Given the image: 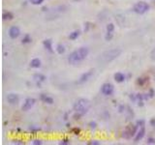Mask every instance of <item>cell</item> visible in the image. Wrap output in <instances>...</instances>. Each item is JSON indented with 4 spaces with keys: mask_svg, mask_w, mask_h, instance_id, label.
I'll return each instance as SVG.
<instances>
[{
    "mask_svg": "<svg viewBox=\"0 0 155 145\" xmlns=\"http://www.w3.org/2000/svg\"><path fill=\"white\" fill-rule=\"evenodd\" d=\"M89 54V49L86 46H81V48L78 49L76 50L73 51L72 53H70V55L68 56V63L70 65H75L80 64L81 62H83L84 60L87 57Z\"/></svg>",
    "mask_w": 155,
    "mask_h": 145,
    "instance_id": "1",
    "label": "cell"
},
{
    "mask_svg": "<svg viewBox=\"0 0 155 145\" xmlns=\"http://www.w3.org/2000/svg\"><path fill=\"white\" fill-rule=\"evenodd\" d=\"M90 107H91V104H90L89 100L84 99V98H80V99H78L74 102L73 109H74V111L76 112V113L84 116L89 111Z\"/></svg>",
    "mask_w": 155,
    "mask_h": 145,
    "instance_id": "2",
    "label": "cell"
},
{
    "mask_svg": "<svg viewBox=\"0 0 155 145\" xmlns=\"http://www.w3.org/2000/svg\"><path fill=\"white\" fill-rule=\"evenodd\" d=\"M121 53H122L121 49H112L104 51V52L100 55L99 58L101 59V61H103L104 63H110L119 57Z\"/></svg>",
    "mask_w": 155,
    "mask_h": 145,
    "instance_id": "3",
    "label": "cell"
},
{
    "mask_svg": "<svg viewBox=\"0 0 155 145\" xmlns=\"http://www.w3.org/2000/svg\"><path fill=\"white\" fill-rule=\"evenodd\" d=\"M139 127L137 126V124H129L127 125L125 129L123 130L122 132V137L125 138V139H132L134 138V137L136 135L137 132H138Z\"/></svg>",
    "mask_w": 155,
    "mask_h": 145,
    "instance_id": "4",
    "label": "cell"
},
{
    "mask_svg": "<svg viewBox=\"0 0 155 145\" xmlns=\"http://www.w3.org/2000/svg\"><path fill=\"white\" fill-rule=\"evenodd\" d=\"M149 9H150V6L148 3L144 1H139L134 5L133 12L138 14V15H144V14L149 11Z\"/></svg>",
    "mask_w": 155,
    "mask_h": 145,
    "instance_id": "5",
    "label": "cell"
},
{
    "mask_svg": "<svg viewBox=\"0 0 155 145\" xmlns=\"http://www.w3.org/2000/svg\"><path fill=\"white\" fill-rule=\"evenodd\" d=\"M100 92H101L104 96L111 97L115 94V86L110 82H106L102 84L101 88H100Z\"/></svg>",
    "mask_w": 155,
    "mask_h": 145,
    "instance_id": "6",
    "label": "cell"
},
{
    "mask_svg": "<svg viewBox=\"0 0 155 145\" xmlns=\"http://www.w3.org/2000/svg\"><path fill=\"white\" fill-rule=\"evenodd\" d=\"M94 73H95V70H94V69H90L89 71L84 73V74L80 77L79 80H78V83H79V84H84V83H85V82H87V81L89 80V79L93 77Z\"/></svg>",
    "mask_w": 155,
    "mask_h": 145,
    "instance_id": "7",
    "label": "cell"
},
{
    "mask_svg": "<svg viewBox=\"0 0 155 145\" xmlns=\"http://www.w3.org/2000/svg\"><path fill=\"white\" fill-rule=\"evenodd\" d=\"M35 104H36V100L34 98H26L21 106V109L24 111H28L29 109H32Z\"/></svg>",
    "mask_w": 155,
    "mask_h": 145,
    "instance_id": "8",
    "label": "cell"
},
{
    "mask_svg": "<svg viewBox=\"0 0 155 145\" xmlns=\"http://www.w3.org/2000/svg\"><path fill=\"white\" fill-rule=\"evenodd\" d=\"M8 35L11 39L15 40V39L20 37L21 29L17 26H12V27H10V29H9V31H8Z\"/></svg>",
    "mask_w": 155,
    "mask_h": 145,
    "instance_id": "9",
    "label": "cell"
},
{
    "mask_svg": "<svg viewBox=\"0 0 155 145\" xmlns=\"http://www.w3.org/2000/svg\"><path fill=\"white\" fill-rule=\"evenodd\" d=\"M7 102L11 106H17L20 102V97L15 93H10V94L7 95Z\"/></svg>",
    "mask_w": 155,
    "mask_h": 145,
    "instance_id": "10",
    "label": "cell"
},
{
    "mask_svg": "<svg viewBox=\"0 0 155 145\" xmlns=\"http://www.w3.org/2000/svg\"><path fill=\"white\" fill-rule=\"evenodd\" d=\"M144 135H145V127H140L136 135L134 137V142L135 143L139 142L140 140H142L144 137Z\"/></svg>",
    "mask_w": 155,
    "mask_h": 145,
    "instance_id": "11",
    "label": "cell"
},
{
    "mask_svg": "<svg viewBox=\"0 0 155 145\" xmlns=\"http://www.w3.org/2000/svg\"><path fill=\"white\" fill-rule=\"evenodd\" d=\"M43 46L46 50H48L49 52L52 53L53 52V48H52V41L51 39H46L43 41Z\"/></svg>",
    "mask_w": 155,
    "mask_h": 145,
    "instance_id": "12",
    "label": "cell"
},
{
    "mask_svg": "<svg viewBox=\"0 0 155 145\" xmlns=\"http://www.w3.org/2000/svg\"><path fill=\"white\" fill-rule=\"evenodd\" d=\"M113 78H115V80L117 82V83H122L126 80V76L123 73L121 72H117L113 74Z\"/></svg>",
    "mask_w": 155,
    "mask_h": 145,
    "instance_id": "13",
    "label": "cell"
},
{
    "mask_svg": "<svg viewBox=\"0 0 155 145\" xmlns=\"http://www.w3.org/2000/svg\"><path fill=\"white\" fill-rule=\"evenodd\" d=\"M40 100L42 101L43 102H45V104H47V105H52L54 102L53 98H52L51 96H49V95H46V94H41L40 95Z\"/></svg>",
    "mask_w": 155,
    "mask_h": 145,
    "instance_id": "14",
    "label": "cell"
},
{
    "mask_svg": "<svg viewBox=\"0 0 155 145\" xmlns=\"http://www.w3.org/2000/svg\"><path fill=\"white\" fill-rule=\"evenodd\" d=\"M32 79L37 84H40V83L44 82L46 79H47V77H46L44 74H33Z\"/></svg>",
    "mask_w": 155,
    "mask_h": 145,
    "instance_id": "15",
    "label": "cell"
},
{
    "mask_svg": "<svg viewBox=\"0 0 155 145\" xmlns=\"http://www.w3.org/2000/svg\"><path fill=\"white\" fill-rule=\"evenodd\" d=\"M42 66V62L39 58H33L32 60L30 61V67L33 68V69H39Z\"/></svg>",
    "mask_w": 155,
    "mask_h": 145,
    "instance_id": "16",
    "label": "cell"
},
{
    "mask_svg": "<svg viewBox=\"0 0 155 145\" xmlns=\"http://www.w3.org/2000/svg\"><path fill=\"white\" fill-rule=\"evenodd\" d=\"M3 20H12L14 18V14L10 11H6L2 14Z\"/></svg>",
    "mask_w": 155,
    "mask_h": 145,
    "instance_id": "17",
    "label": "cell"
},
{
    "mask_svg": "<svg viewBox=\"0 0 155 145\" xmlns=\"http://www.w3.org/2000/svg\"><path fill=\"white\" fill-rule=\"evenodd\" d=\"M148 79H149L148 77H138V79H137L136 83L140 86H143L147 82H148Z\"/></svg>",
    "mask_w": 155,
    "mask_h": 145,
    "instance_id": "18",
    "label": "cell"
},
{
    "mask_svg": "<svg viewBox=\"0 0 155 145\" xmlns=\"http://www.w3.org/2000/svg\"><path fill=\"white\" fill-rule=\"evenodd\" d=\"M80 35H81V31L80 30H75V31L71 32L68 37H69V39L71 41H75V40H77L78 38H79Z\"/></svg>",
    "mask_w": 155,
    "mask_h": 145,
    "instance_id": "19",
    "label": "cell"
},
{
    "mask_svg": "<svg viewBox=\"0 0 155 145\" xmlns=\"http://www.w3.org/2000/svg\"><path fill=\"white\" fill-rule=\"evenodd\" d=\"M56 52L58 53V54H60V55H62V54H64L65 53V51H66V49H65V46H63L62 44H58L57 46H56Z\"/></svg>",
    "mask_w": 155,
    "mask_h": 145,
    "instance_id": "20",
    "label": "cell"
},
{
    "mask_svg": "<svg viewBox=\"0 0 155 145\" xmlns=\"http://www.w3.org/2000/svg\"><path fill=\"white\" fill-rule=\"evenodd\" d=\"M31 42H32V38H31V36L29 34H25L24 36V38H22V40H21V44L27 45V44H30Z\"/></svg>",
    "mask_w": 155,
    "mask_h": 145,
    "instance_id": "21",
    "label": "cell"
},
{
    "mask_svg": "<svg viewBox=\"0 0 155 145\" xmlns=\"http://www.w3.org/2000/svg\"><path fill=\"white\" fill-rule=\"evenodd\" d=\"M115 26L113 23H109L106 27V32H110V33H115Z\"/></svg>",
    "mask_w": 155,
    "mask_h": 145,
    "instance_id": "22",
    "label": "cell"
},
{
    "mask_svg": "<svg viewBox=\"0 0 155 145\" xmlns=\"http://www.w3.org/2000/svg\"><path fill=\"white\" fill-rule=\"evenodd\" d=\"M45 0H29V2L32 4V5H35V6H39V5H42L44 3Z\"/></svg>",
    "mask_w": 155,
    "mask_h": 145,
    "instance_id": "23",
    "label": "cell"
},
{
    "mask_svg": "<svg viewBox=\"0 0 155 145\" xmlns=\"http://www.w3.org/2000/svg\"><path fill=\"white\" fill-rule=\"evenodd\" d=\"M113 38V33H110V32H106V35H105V40L107 42L112 41V39Z\"/></svg>",
    "mask_w": 155,
    "mask_h": 145,
    "instance_id": "24",
    "label": "cell"
},
{
    "mask_svg": "<svg viewBox=\"0 0 155 145\" xmlns=\"http://www.w3.org/2000/svg\"><path fill=\"white\" fill-rule=\"evenodd\" d=\"M136 124H137V126H138L139 128L140 127H144V126H145V121L144 119H140V120L137 121Z\"/></svg>",
    "mask_w": 155,
    "mask_h": 145,
    "instance_id": "25",
    "label": "cell"
},
{
    "mask_svg": "<svg viewBox=\"0 0 155 145\" xmlns=\"http://www.w3.org/2000/svg\"><path fill=\"white\" fill-rule=\"evenodd\" d=\"M59 144H62V145H69L70 144V139L69 138H62L60 140Z\"/></svg>",
    "mask_w": 155,
    "mask_h": 145,
    "instance_id": "26",
    "label": "cell"
},
{
    "mask_svg": "<svg viewBox=\"0 0 155 145\" xmlns=\"http://www.w3.org/2000/svg\"><path fill=\"white\" fill-rule=\"evenodd\" d=\"M12 143H13V144H20V145H24V140H21V139L16 138V139H14V140H13Z\"/></svg>",
    "mask_w": 155,
    "mask_h": 145,
    "instance_id": "27",
    "label": "cell"
},
{
    "mask_svg": "<svg viewBox=\"0 0 155 145\" xmlns=\"http://www.w3.org/2000/svg\"><path fill=\"white\" fill-rule=\"evenodd\" d=\"M31 143H32L33 145H42L43 144V141L41 139L36 138V139H33L32 141H31Z\"/></svg>",
    "mask_w": 155,
    "mask_h": 145,
    "instance_id": "28",
    "label": "cell"
},
{
    "mask_svg": "<svg viewBox=\"0 0 155 145\" xmlns=\"http://www.w3.org/2000/svg\"><path fill=\"white\" fill-rule=\"evenodd\" d=\"M29 130L31 131V133H33V134H36V133L40 131V128L35 127V126H31V127H29Z\"/></svg>",
    "mask_w": 155,
    "mask_h": 145,
    "instance_id": "29",
    "label": "cell"
},
{
    "mask_svg": "<svg viewBox=\"0 0 155 145\" xmlns=\"http://www.w3.org/2000/svg\"><path fill=\"white\" fill-rule=\"evenodd\" d=\"M71 132L74 134H81V129L80 128H73L71 130Z\"/></svg>",
    "mask_w": 155,
    "mask_h": 145,
    "instance_id": "30",
    "label": "cell"
},
{
    "mask_svg": "<svg viewBox=\"0 0 155 145\" xmlns=\"http://www.w3.org/2000/svg\"><path fill=\"white\" fill-rule=\"evenodd\" d=\"M147 96H148V98H149V99H150V98H153L154 97V95H155V93H154V90L153 89H150L147 93Z\"/></svg>",
    "mask_w": 155,
    "mask_h": 145,
    "instance_id": "31",
    "label": "cell"
},
{
    "mask_svg": "<svg viewBox=\"0 0 155 145\" xmlns=\"http://www.w3.org/2000/svg\"><path fill=\"white\" fill-rule=\"evenodd\" d=\"M147 144H155V138L154 137H148L147 140Z\"/></svg>",
    "mask_w": 155,
    "mask_h": 145,
    "instance_id": "32",
    "label": "cell"
},
{
    "mask_svg": "<svg viewBox=\"0 0 155 145\" xmlns=\"http://www.w3.org/2000/svg\"><path fill=\"white\" fill-rule=\"evenodd\" d=\"M97 127V123L94 122V121H91V122L89 123V128L90 129H95Z\"/></svg>",
    "mask_w": 155,
    "mask_h": 145,
    "instance_id": "33",
    "label": "cell"
},
{
    "mask_svg": "<svg viewBox=\"0 0 155 145\" xmlns=\"http://www.w3.org/2000/svg\"><path fill=\"white\" fill-rule=\"evenodd\" d=\"M150 58H151L153 61H155V49L150 52Z\"/></svg>",
    "mask_w": 155,
    "mask_h": 145,
    "instance_id": "34",
    "label": "cell"
},
{
    "mask_svg": "<svg viewBox=\"0 0 155 145\" xmlns=\"http://www.w3.org/2000/svg\"><path fill=\"white\" fill-rule=\"evenodd\" d=\"M88 144H89V145H100V144H101V142L97 141V140H92V141L89 142Z\"/></svg>",
    "mask_w": 155,
    "mask_h": 145,
    "instance_id": "35",
    "label": "cell"
},
{
    "mask_svg": "<svg viewBox=\"0 0 155 145\" xmlns=\"http://www.w3.org/2000/svg\"><path fill=\"white\" fill-rule=\"evenodd\" d=\"M149 124H150V126H152V127H155V117L150 119V121H149Z\"/></svg>",
    "mask_w": 155,
    "mask_h": 145,
    "instance_id": "36",
    "label": "cell"
},
{
    "mask_svg": "<svg viewBox=\"0 0 155 145\" xmlns=\"http://www.w3.org/2000/svg\"><path fill=\"white\" fill-rule=\"evenodd\" d=\"M154 77H155V74H154Z\"/></svg>",
    "mask_w": 155,
    "mask_h": 145,
    "instance_id": "37",
    "label": "cell"
}]
</instances>
